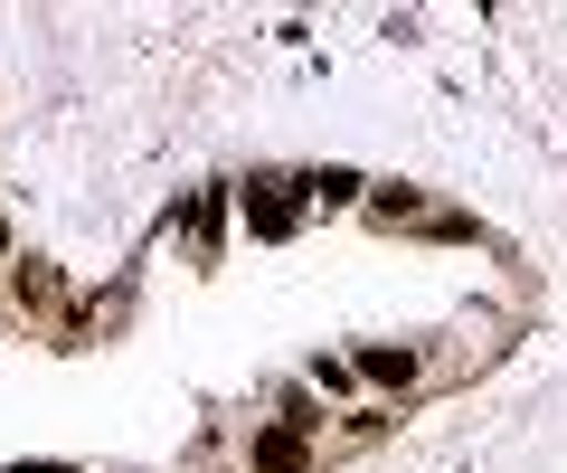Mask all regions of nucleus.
<instances>
[{"label": "nucleus", "mask_w": 567, "mask_h": 473, "mask_svg": "<svg viewBox=\"0 0 567 473\" xmlns=\"http://www.w3.org/2000/svg\"><path fill=\"white\" fill-rule=\"evenodd\" d=\"M360 370L379 379V389H406V379H416V350H388V341H369V350H360Z\"/></svg>", "instance_id": "nucleus-1"}, {"label": "nucleus", "mask_w": 567, "mask_h": 473, "mask_svg": "<svg viewBox=\"0 0 567 473\" xmlns=\"http://www.w3.org/2000/svg\"><path fill=\"white\" fill-rule=\"evenodd\" d=\"M256 473H303V435H256Z\"/></svg>", "instance_id": "nucleus-2"}, {"label": "nucleus", "mask_w": 567, "mask_h": 473, "mask_svg": "<svg viewBox=\"0 0 567 473\" xmlns=\"http://www.w3.org/2000/svg\"><path fill=\"white\" fill-rule=\"evenodd\" d=\"M265 189H275V181H265ZM265 189H256V227H265V237H284V227H293V208H284V199H265Z\"/></svg>", "instance_id": "nucleus-3"}, {"label": "nucleus", "mask_w": 567, "mask_h": 473, "mask_svg": "<svg viewBox=\"0 0 567 473\" xmlns=\"http://www.w3.org/2000/svg\"><path fill=\"white\" fill-rule=\"evenodd\" d=\"M10 473H66V464H10Z\"/></svg>", "instance_id": "nucleus-4"}, {"label": "nucleus", "mask_w": 567, "mask_h": 473, "mask_svg": "<svg viewBox=\"0 0 567 473\" xmlns=\"http://www.w3.org/2000/svg\"><path fill=\"white\" fill-rule=\"evenodd\" d=\"M0 247H10V227H0Z\"/></svg>", "instance_id": "nucleus-5"}]
</instances>
